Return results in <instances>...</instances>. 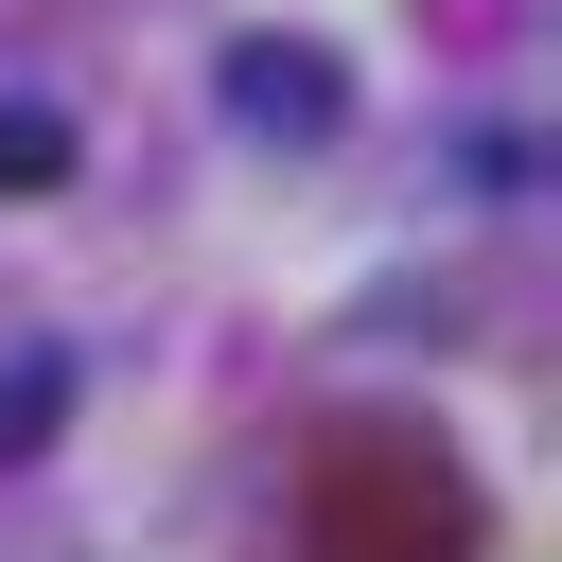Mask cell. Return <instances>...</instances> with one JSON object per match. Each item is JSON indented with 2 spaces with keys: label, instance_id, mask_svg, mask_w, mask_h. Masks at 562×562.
<instances>
[{
  "label": "cell",
  "instance_id": "1",
  "mask_svg": "<svg viewBox=\"0 0 562 562\" xmlns=\"http://www.w3.org/2000/svg\"><path fill=\"white\" fill-rule=\"evenodd\" d=\"M299 527H316V562H457V492L404 439H334L316 492H299Z\"/></svg>",
  "mask_w": 562,
  "mask_h": 562
},
{
  "label": "cell",
  "instance_id": "2",
  "mask_svg": "<svg viewBox=\"0 0 562 562\" xmlns=\"http://www.w3.org/2000/svg\"><path fill=\"white\" fill-rule=\"evenodd\" d=\"M211 88H228V123H246V140H316V123L351 105V88H334V53H299V35H228V70H211Z\"/></svg>",
  "mask_w": 562,
  "mask_h": 562
},
{
  "label": "cell",
  "instance_id": "3",
  "mask_svg": "<svg viewBox=\"0 0 562 562\" xmlns=\"http://www.w3.org/2000/svg\"><path fill=\"white\" fill-rule=\"evenodd\" d=\"M70 176V123L53 105H0V193H53Z\"/></svg>",
  "mask_w": 562,
  "mask_h": 562
},
{
  "label": "cell",
  "instance_id": "4",
  "mask_svg": "<svg viewBox=\"0 0 562 562\" xmlns=\"http://www.w3.org/2000/svg\"><path fill=\"white\" fill-rule=\"evenodd\" d=\"M53 404H70V369H53V351H35V369H18V386H0V457H35V439H53Z\"/></svg>",
  "mask_w": 562,
  "mask_h": 562
}]
</instances>
